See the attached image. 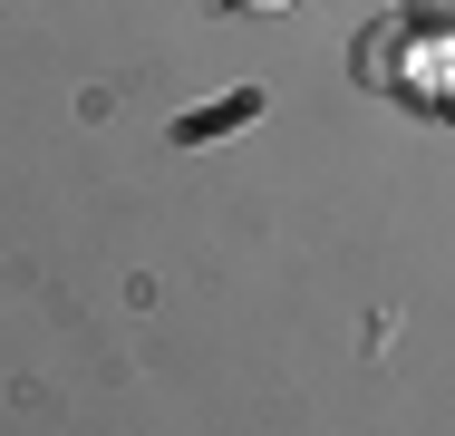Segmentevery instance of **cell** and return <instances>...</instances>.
<instances>
[{
    "instance_id": "obj_1",
    "label": "cell",
    "mask_w": 455,
    "mask_h": 436,
    "mask_svg": "<svg viewBox=\"0 0 455 436\" xmlns=\"http://www.w3.org/2000/svg\"><path fill=\"white\" fill-rule=\"evenodd\" d=\"M397 69H407V39H397V29H359V78L397 87Z\"/></svg>"
},
{
    "instance_id": "obj_2",
    "label": "cell",
    "mask_w": 455,
    "mask_h": 436,
    "mask_svg": "<svg viewBox=\"0 0 455 436\" xmlns=\"http://www.w3.org/2000/svg\"><path fill=\"white\" fill-rule=\"evenodd\" d=\"M243 117H262V97H252V87H243V97H223V107H204V117H184L175 136H184V146H204V136H223V126H243Z\"/></svg>"
},
{
    "instance_id": "obj_3",
    "label": "cell",
    "mask_w": 455,
    "mask_h": 436,
    "mask_svg": "<svg viewBox=\"0 0 455 436\" xmlns=\"http://www.w3.org/2000/svg\"><path fill=\"white\" fill-rule=\"evenodd\" d=\"M407 20H417L427 39H455V0H407Z\"/></svg>"
},
{
    "instance_id": "obj_4",
    "label": "cell",
    "mask_w": 455,
    "mask_h": 436,
    "mask_svg": "<svg viewBox=\"0 0 455 436\" xmlns=\"http://www.w3.org/2000/svg\"><path fill=\"white\" fill-rule=\"evenodd\" d=\"M223 10H291V0H223Z\"/></svg>"
},
{
    "instance_id": "obj_5",
    "label": "cell",
    "mask_w": 455,
    "mask_h": 436,
    "mask_svg": "<svg viewBox=\"0 0 455 436\" xmlns=\"http://www.w3.org/2000/svg\"><path fill=\"white\" fill-rule=\"evenodd\" d=\"M446 117H455V78H446Z\"/></svg>"
}]
</instances>
